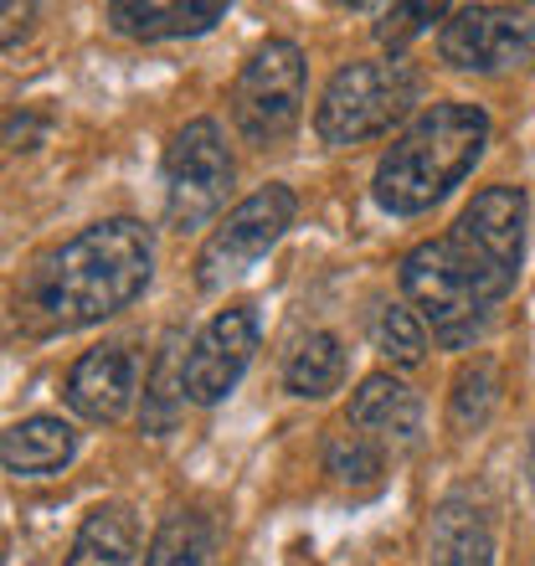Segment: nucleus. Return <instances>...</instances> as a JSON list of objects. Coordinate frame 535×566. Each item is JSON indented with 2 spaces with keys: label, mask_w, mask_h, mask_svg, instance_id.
<instances>
[{
  "label": "nucleus",
  "mask_w": 535,
  "mask_h": 566,
  "mask_svg": "<svg viewBox=\"0 0 535 566\" xmlns=\"http://www.w3.org/2000/svg\"><path fill=\"white\" fill-rule=\"evenodd\" d=\"M345 422L366 432V438H376V443H417L422 438V397L397 376L376 371L356 387Z\"/></svg>",
  "instance_id": "nucleus-11"
},
{
  "label": "nucleus",
  "mask_w": 535,
  "mask_h": 566,
  "mask_svg": "<svg viewBox=\"0 0 535 566\" xmlns=\"http://www.w3.org/2000/svg\"><path fill=\"white\" fill-rule=\"evenodd\" d=\"M155 273V232L134 217H104L67 238L36 269L31 310L46 329H88L129 310Z\"/></svg>",
  "instance_id": "nucleus-2"
},
{
  "label": "nucleus",
  "mask_w": 535,
  "mask_h": 566,
  "mask_svg": "<svg viewBox=\"0 0 535 566\" xmlns=\"http://www.w3.org/2000/svg\"><path fill=\"white\" fill-rule=\"evenodd\" d=\"M227 15L222 0H119L108 6V27L134 42H176V36H201Z\"/></svg>",
  "instance_id": "nucleus-13"
},
{
  "label": "nucleus",
  "mask_w": 535,
  "mask_h": 566,
  "mask_svg": "<svg viewBox=\"0 0 535 566\" xmlns=\"http://www.w3.org/2000/svg\"><path fill=\"white\" fill-rule=\"evenodd\" d=\"M438 57L453 73H505L535 57V21L510 6H463L438 31Z\"/></svg>",
  "instance_id": "nucleus-8"
},
{
  "label": "nucleus",
  "mask_w": 535,
  "mask_h": 566,
  "mask_svg": "<svg viewBox=\"0 0 535 566\" xmlns=\"http://www.w3.org/2000/svg\"><path fill=\"white\" fill-rule=\"evenodd\" d=\"M67 407H73V418L93 422V428H108V422H119L134 402V356L129 345L108 340V345H93L83 356L73 360V371H67V387H62Z\"/></svg>",
  "instance_id": "nucleus-10"
},
{
  "label": "nucleus",
  "mask_w": 535,
  "mask_h": 566,
  "mask_svg": "<svg viewBox=\"0 0 535 566\" xmlns=\"http://www.w3.org/2000/svg\"><path fill=\"white\" fill-rule=\"evenodd\" d=\"M180 402H186V387H180L176 340H170V345H165V356H160V366H155V381H149V397H145V412H139V428H145L149 438L170 432V422H176Z\"/></svg>",
  "instance_id": "nucleus-21"
},
{
  "label": "nucleus",
  "mask_w": 535,
  "mask_h": 566,
  "mask_svg": "<svg viewBox=\"0 0 535 566\" xmlns=\"http://www.w3.org/2000/svg\"><path fill=\"white\" fill-rule=\"evenodd\" d=\"M134 552H139V525H134L129 505H93L83 515L73 536V552L62 566H134Z\"/></svg>",
  "instance_id": "nucleus-15"
},
{
  "label": "nucleus",
  "mask_w": 535,
  "mask_h": 566,
  "mask_svg": "<svg viewBox=\"0 0 535 566\" xmlns=\"http://www.w3.org/2000/svg\"><path fill=\"white\" fill-rule=\"evenodd\" d=\"M232 180H238V165H232V149L222 139V124H180L170 145H165V227L170 232L207 227L222 211Z\"/></svg>",
  "instance_id": "nucleus-6"
},
{
  "label": "nucleus",
  "mask_w": 535,
  "mask_h": 566,
  "mask_svg": "<svg viewBox=\"0 0 535 566\" xmlns=\"http://www.w3.org/2000/svg\"><path fill=\"white\" fill-rule=\"evenodd\" d=\"M490 145V114L463 98L422 108L376 160L371 196L391 217H422L479 165Z\"/></svg>",
  "instance_id": "nucleus-3"
},
{
  "label": "nucleus",
  "mask_w": 535,
  "mask_h": 566,
  "mask_svg": "<svg viewBox=\"0 0 535 566\" xmlns=\"http://www.w3.org/2000/svg\"><path fill=\"white\" fill-rule=\"evenodd\" d=\"M422 98V67L407 57H371L350 62L325 83L319 108H314V135L329 149L366 145V139L387 135L401 124Z\"/></svg>",
  "instance_id": "nucleus-4"
},
{
  "label": "nucleus",
  "mask_w": 535,
  "mask_h": 566,
  "mask_svg": "<svg viewBox=\"0 0 535 566\" xmlns=\"http://www.w3.org/2000/svg\"><path fill=\"white\" fill-rule=\"evenodd\" d=\"M448 6H438V0H412V6H391V11H381V21H376V42L387 46L391 57H401V46L412 42V36H422V31H432L438 21H448Z\"/></svg>",
  "instance_id": "nucleus-22"
},
{
  "label": "nucleus",
  "mask_w": 535,
  "mask_h": 566,
  "mask_svg": "<svg viewBox=\"0 0 535 566\" xmlns=\"http://www.w3.org/2000/svg\"><path fill=\"white\" fill-rule=\"evenodd\" d=\"M371 340L391 366H417V360L428 356V325L407 304H381V314H376V325H371Z\"/></svg>",
  "instance_id": "nucleus-19"
},
{
  "label": "nucleus",
  "mask_w": 535,
  "mask_h": 566,
  "mask_svg": "<svg viewBox=\"0 0 535 566\" xmlns=\"http://www.w3.org/2000/svg\"><path fill=\"white\" fill-rule=\"evenodd\" d=\"M294 191L289 186H258L253 196H242L238 207L222 217V227H211V238L196 253V289L201 294H222L232 279L253 269L258 258L294 227Z\"/></svg>",
  "instance_id": "nucleus-7"
},
{
  "label": "nucleus",
  "mask_w": 535,
  "mask_h": 566,
  "mask_svg": "<svg viewBox=\"0 0 535 566\" xmlns=\"http://www.w3.org/2000/svg\"><path fill=\"white\" fill-rule=\"evenodd\" d=\"M428 566H494V531L474 494H448L432 510Z\"/></svg>",
  "instance_id": "nucleus-12"
},
{
  "label": "nucleus",
  "mask_w": 535,
  "mask_h": 566,
  "mask_svg": "<svg viewBox=\"0 0 535 566\" xmlns=\"http://www.w3.org/2000/svg\"><path fill=\"white\" fill-rule=\"evenodd\" d=\"M304 52L298 42L268 36L253 57L242 62L238 83H232V124L253 149H273L298 129L304 119Z\"/></svg>",
  "instance_id": "nucleus-5"
},
{
  "label": "nucleus",
  "mask_w": 535,
  "mask_h": 566,
  "mask_svg": "<svg viewBox=\"0 0 535 566\" xmlns=\"http://www.w3.org/2000/svg\"><path fill=\"white\" fill-rule=\"evenodd\" d=\"M381 443L376 438H366V432H356L350 422H345L340 432H329V443H325V469L340 484H376L381 479Z\"/></svg>",
  "instance_id": "nucleus-20"
},
{
  "label": "nucleus",
  "mask_w": 535,
  "mask_h": 566,
  "mask_svg": "<svg viewBox=\"0 0 535 566\" xmlns=\"http://www.w3.org/2000/svg\"><path fill=\"white\" fill-rule=\"evenodd\" d=\"M500 407V366L490 356L469 360L459 376H453V397H448V422L459 432H479L490 422V412Z\"/></svg>",
  "instance_id": "nucleus-17"
},
{
  "label": "nucleus",
  "mask_w": 535,
  "mask_h": 566,
  "mask_svg": "<svg viewBox=\"0 0 535 566\" xmlns=\"http://www.w3.org/2000/svg\"><path fill=\"white\" fill-rule=\"evenodd\" d=\"M77 453V428L67 418H52V412H36V418H21L6 428L0 438V463L6 474L15 479H42L67 469Z\"/></svg>",
  "instance_id": "nucleus-14"
},
{
  "label": "nucleus",
  "mask_w": 535,
  "mask_h": 566,
  "mask_svg": "<svg viewBox=\"0 0 535 566\" xmlns=\"http://www.w3.org/2000/svg\"><path fill=\"white\" fill-rule=\"evenodd\" d=\"M340 381H345V345L335 335H325V329L298 345L289 371H283L289 397H304V402H319L329 391H340Z\"/></svg>",
  "instance_id": "nucleus-16"
},
{
  "label": "nucleus",
  "mask_w": 535,
  "mask_h": 566,
  "mask_svg": "<svg viewBox=\"0 0 535 566\" xmlns=\"http://www.w3.org/2000/svg\"><path fill=\"white\" fill-rule=\"evenodd\" d=\"M145 566H211V531L196 510L165 515L145 552Z\"/></svg>",
  "instance_id": "nucleus-18"
},
{
  "label": "nucleus",
  "mask_w": 535,
  "mask_h": 566,
  "mask_svg": "<svg viewBox=\"0 0 535 566\" xmlns=\"http://www.w3.org/2000/svg\"><path fill=\"white\" fill-rule=\"evenodd\" d=\"M531 201L521 186H484L443 238L417 242L401 258V294L443 345H474L490 310L510 298L525 258Z\"/></svg>",
  "instance_id": "nucleus-1"
},
{
  "label": "nucleus",
  "mask_w": 535,
  "mask_h": 566,
  "mask_svg": "<svg viewBox=\"0 0 535 566\" xmlns=\"http://www.w3.org/2000/svg\"><path fill=\"white\" fill-rule=\"evenodd\" d=\"M253 350H258V310L253 304H232V310L211 314L207 325L196 329L186 360H180L186 402H196V407L227 402V391L238 387L242 371L253 366Z\"/></svg>",
  "instance_id": "nucleus-9"
}]
</instances>
